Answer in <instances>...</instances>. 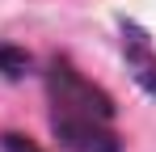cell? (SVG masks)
<instances>
[{"instance_id": "6da1fadb", "label": "cell", "mask_w": 156, "mask_h": 152, "mask_svg": "<svg viewBox=\"0 0 156 152\" xmlns=\"http://www.w3.org/2000/svg\"><path fill=\"white\" fill-rule=\"evenodd\" d=\"M42 93L47 127L63 152H122V135L114 131V97L68 55H51L42 63Z\"/></svg>"}, {"instance_id": "7a4b0ae2", "label": "cell", "mask_w": 156, "mask_h": 152, "mask_svg": "<svg viewBox=\"0 0 156 152\" xmlns=\"http://www.w3.org/2000/svg\"><path fill=\"white\" fill-rule=\"evenodd\" d=\"M118 55H122V68L135 80V89L144 97H156V42L131 17H118Z\"/></svg>"}, {"instance_id": "3957f363", "label": "cell", "mask_w": 156, "mask_h": 152, "mask_svg": "<svg viewBox=\"0 0 156 152\" xmlns=\"http://www.w3.org/2000/svg\"><path fill=\"white\" fill-rule=\"evenodd\" d=\"M38 63H34V55L26 47H17V42H0V76L9 80V85H17V80H26Z\"/></svg>"}, {"instance_id": "277c9868", "label": "cell", "mask_w": 156, "mask_h": 152, "mask_svg": "<svg viewBox=\"0 0 156 152\" xmlns=\"http://www.w3.org/2000/svg\"><path fill=\"white\" fill-rule=\"evenodd\" d=\"M0 152H42L38 139H30L21 131H0Z\"/></svg>"}]
</instances>
